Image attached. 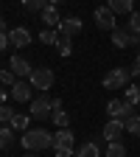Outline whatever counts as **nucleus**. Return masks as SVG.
I'll list each match as a JSON object with an SVG mask.
<instances>
[{
  "mask_svg": "<svg viewBox=\"0 0 140 157\" xmlns=\"http://www.w3.org/2000/svg\"><path fill=\"white\" fill-rule=\"evenodd\" d=\"M23 146L28 151H45L53 146V135L48 129H28V132H23Z\"/></svg>",
  "mask_w": 140,
  "mask_h": 157,
  "instance_id": "f257e3e1",
  "label": "nucleus"
},
{
  "mask_svg": "<svg viewBox=\"0 0 140 157\" xmlns=\"http://www.w3.org/2000/svg\"><path fill=\"white\" fill-rule=\"evenodd\" d=\"M53 70L51 67H34L31 70V76H28V82H31V87L34 90H42V93H48L51 87H53Z\"/></svg>",
  "mask_w": 140,
  "mask_h": 157,
  "instance_id": "f03ea898",
  "label": "nucleus"
},
{
  "mask_svg": "<svg viewBox=\"0 0 140 157\" xmlns=\"http://www.w3.org/2000/svg\"><path fill=\"white\" fill-rule=\"evenodd\" d=\"M132 84V76H129V70H123V67H112L107 76H104V87L107 90H126Z\"/></svg>",
  "mask_w": 140,
  "mask_h": 157,
  "instance_id": "7ed1b4c3",
  "label": "nucleus"
},
{
  "mask_svg": "<svg viewBox=\"0 0 140 157\" xmlns=\"http://www.w3.org/2000/svg\"><path fill=\"white\" fill-rule=\"evenodd\" d=\"M31 115L36 118V121H45L48 115H53V98H51V93H42L39 98L31 101Z\"/></svg>",
  "mask_w": 140,
  "mask_h": 157,
  "instance_id": "20e7f679",
  "label": "nucleus"
},
{
  "mask_svg": "<svg viewBox=\"0 0 140 157\" xmlns=\"http://www.w3.org/2000/svg\"><path fill=\"white\" fill-rule=\"evenodd\" d=\"M53 149H56V157H70L73 154V132L70 129H59L53 135Z\"/></svg>",
  "mask_w": 140,
  "mask_h": 157,
  "instance_id": "39448f33",
  "label": "nucleus"
},
{
  "mask_svg": "<svg viewBox=\"0 0 140 157\" xmlns=\"http://www.w3.org/2000/svg\"><path fill=\"white\" fill-rule=\"evenodd\" d=\"M112 45H115V48H129V45H140V36H137V34H132L126 25H118V28L112 31Z\"/></svg>",
  "mask_w": 140,
  "mask_h": 157,
  "instance_id": "423d86ee",
  "label": "nucleus"
},
{
  "mask_svg": "<svg viewBox=\"0 0 140 157\" xmlns=\"http://www.w3.org/2000/svg\"><path fill=\"white\" fill-rule=\"evenodd\" d=\"M95 25L101 28V31H115L118 28V23H115V11L109 9V6H98L95 9Z\"/></svg>",
  "mask_w": 140,
  "mask_h": 157,
  "instance_id": "0eeeda50",
  "label": "nucleus"
},
{
  "mask_svg": "<svg viewBox=\"0 0 140 157\" xmlns=\"http://www.w3.org/2000/svg\"><path fill=\"white\" fill-rule=\"evenodd\" d=\"M134 107L129 101H121V98H112V101L107 104V115L109 118H132Z\"/></svg>",
  "mask_w": 140,
  "mask_h": 157,
  "instance_id": "6e6552de",
  "label": "nucleus"
},
{
  "mask_svg": "<svg viewBox=\"0 0 140 157\" xmlns=\"http://www.w3.org/2000/svg\"><path fill=\"white\" fill-rule=\"evenodd\" d=\"M123 132H126V124L121 121V118H109V124L104 126V137L109 143H118L123 137Z\"/></svg>",
  "mask_w": 140,
  "mask_h": 157,
  "instance_id": "1a4fd4ad",
  "label": "nucleus"
},
{
  "mask_svg": "<svg viewBox=\"0 0 140 157\" xmlns=\"http://www.w3.org/2000/svg\"><path fill=\"white\" fill-rule=\"evenodd\" d=\"M9 42H11L14 48H28V45H31V31L23 28V25H20V28H11V31H9Z\"/></svg>",
  "mask_w": 140,
  "mask_h": 157,
  "instance_id": "9d476101",
  "label": "nucleus"
},
{
  "mask_svg": "<svg viewBox=\"0 0 140 157\" xmlns=\"http://www.w3.org/2000/svg\"><path fill=\"white\" fill-rule=\"evenodd\" d=\"M31 82H23V78H17L11 84V98L14 101H31Z\"/></svg>",
  "mask_w": 140,
  "mask_h": 157,
  "instance_id": "9b49d317",
  "label": "nucleus"
},
{
  "mask_svg": "<svg viewBox=\"0 0 140 157\" xmlns=\"http://www.w3.org/2000/svg\"><path fill=\"white\" fill-rule=\"evenodd\" d=\"M9 67H11V73H14L17 78H23V76L28 78V76H31V70H34V67H31V62H28V59H23V56H11V65H9Z\"/></svg>",
  "mask_w": 140,
  "mask_h": 157,
  "instance_id": "f8f14e48",
  "label": "nucleus"
},
{
  "mask_svg": "<svg viewBox=\"0 0 140 157\" xmlns=\"http://www.w3.org/2000/svg\"><path fill=\"white\" fill-rule=\"evenodd\" d=\"M59 34H62V36H76V34H81V20H78V17H67V20H62Z\"/></svg>",
  "mask_w": 140,
  "mask_h": 157,
  "instance_id": "ddd939ff",
  "label": "nucleus"
},
{
  "mask_svg": "<svg viewBox=\"0 0 140 157\" xmlns=\"http://www.w3.org/2000/svg\"><path fill=\"white\" fill-rule=\"evenodd\" d=\"M115 14H132L134 11V0H109L107 3Z\"/></svg>",
  "mask_w": 140,
  "mask_h": 157,
  "instance_id": "4468645a",
  "label": "nucleus"
},
{
  "mask_svg": "<svg viewBox=\"0 0 140 157\" xmlns=\"http://www.w3.org/2000/svg\"><path fill=\"white\" fill-rule=\"evenodd\" d=\"M39 14H42V20H45V23H48L51 28H53V25H56V28H59V25H62V17H59V11H56V6H45V9H42V11H39Z\"/></svg>",
  "mask_w": 140,
  "mask_h": 157,
  "instance_id": "2eb2a0df",
  "label": "nucleus"
},
{
  "mask_svg": "<svg viewBox=\"0 0 140 157\" xmlns=\"http://www.w3.org/2000/svg\"><path fill=\"white\" fill-rule=\"evenodd\" d=\"M123 101H129L132 107H140V87L137 84H129L123 90Z\"/></svg>",
  "mask_w": 140,
  "mask_h": 157,
  "instance_id": "dca6fc26",
  "label": "nucleus"
},
{
  "mask_svg": "<svg viewBox=\"0 0 140 157\" xmlns=\"http://www.w3.org/2000/svg\"><path fill=\"white\" fill-rule=\"evenodd\" d=\"M51 118H53V124H56L59 129H70V115H67L65 109H53Z\"/></svg>",
  "mask_w": 140,
  "mask_h": 157,
  "instance_id": "f3484780",
  "label": "nucleus"
},
{
  "mask_svg": "<svg viewBox=\"0 0 140 157\" xmlns=\"http://www.w3.org/2000/svg\"><path fill=\"white\" fill-rule=\"evenodd\" d=\"M11 129H17V132H28V115H23V112H14V118H11V124H9Z\"/></svg>",
  "mask_w": 140,
  "mask_h": 157,
  "instance_id": "a211bd4d",
  "label": "nucleus"
},
{
  "mask_svg": "<svg viewBox=\"0 0 140 157\" xmlns=\"http://www.w3.org/2000/svg\"><path fill=\"white\" fill-rule=\"evenodd\" d=\"M45 6H51V0H23L25 11H42Z\"/></svg>",
  "mask_w": 140,
  "mask_h": 157,
  "instance_id": "6ab92c4d",
  "label": "nucleus"
},
{
  "mask_svg": "<svg viewBox=\"0 0 140 157\" xmlns=\"http://www.w3.org/2000/svg\"><path fill=\"white\" fill-rule=\"evenodd\" d=\"M126 132L129 135H134V137H140V115H132V118H126Z\"/></svg>",
  "mask_w": 140,
  "mask_h": 157,
  "instance_id": "aec40b11",
  "label": "nucleus"
},
{
  "mask_svg": "<svg viewBox=\"0 0 140 157\" xmlns=\"http://www.w3.org/2000/svg\"><path fill=\"white\" fill-rule=\"evenodd\" d=\"M39 42H45V45H56L59 42V34L53 28H45V31H39Z\"/></svg>",
  "mask_w": 140,
  "mask_h": 157,
  "instance_id": "412c9836",
  "label": "nucleus"
},
{
  "mask_svg": "<svg viewBox=\"0 0 140 157\" xmlns=\"http://www.w3.org/2000/svg\"><path fill=\"white\" fill-rule=\"evenodd\" d=\"M9 146H11V126L6 124V126H0V151Z\"/></svg>",
  "mask_w": 140,
  "mask_h": 157,
  "instance_id": "4be33fe9",
  "label": "nucleus"
},
{
  "mask_svg": "<svg viewBox=\"0 0 140 157\" xmlns=\"http://www.w3.org/2000/svg\"><path fill=\"white\" fill-rule=\"evenodd\" d=\"M76 157H101V154H98V146L90 140V143H84L81 149H78V154H76Z\"/></svg>",
  "mask_w": 140,
  "mask_h": 157,
  "instance_id": "5701e85b",
  "label": "nucleus"
},
{
  "mask_svg": "<svg viewBox=\"0 0 140 157\" xmlns=\"http://www.w3.org/2000/svg\"><path fill=\"white\" fill-rule=\"evenodd\" d=\"M56 51H59V56H70V36H62L59 34V42H56Z\"/></svg>",
  "mask_w": 140,
  "mask_h": 157,
  "instance_id": "b1692460",
  "label": "nucleus"
},
{
  "mask_svg": "<svg viewBox=\"0 0 140 157\" xmlns=\"http://www.w3.org/2000/svg\"><path fill=\"white\" fill-rule=\"evenodd\" d=\"M107 157H126V146L118 140V143H109V149H107Z\"/></svg>",
  "mask_w": 140,
  "mask_h": 157,
  "instance_id": "393cba45",
  "label": "nucleus"
},
{
  "mask_svg": "<svg viewBox=\"0 0 140 157\" xmlns=\"http://www.w3.org/2000/svg\"><path fill=\"white\" fill-rule=\"evenodd\" d=\"M126 28H129L132 34H137V36H140V11H132V14H129V23H126Z\"/></svg>",
  "mask_w": 140,
  "mask_h": 157,
  "instance_id": "a878e982",
  "label": "nucleus"
},
{
  "mask_svg": "<svg viewBox=\"0 0 140 157\" xmlns=\"http://www.w3.org/2000/svg\"><path fill=\"white\" fill-rule=\"evenodd\" d=\"M11 118H14V109L6 107V104H0V121H3V124H11Z\"/></svg>",
  "mask_w": 140,
  "mask_h": 157,
  "instance_id": "bb28decb",
  "label": "nucleus"
},
{
  "mask_svg": "<svg viewBox=\"0 0 140 157\" xmlns=\"http://www.w3.org/2000/svg\"><path fill=\"white\" fill-rule=\"evenodd\" d=\"M17 82V76L11 70H0V84H14Z\"/></svg>",
  "mask_w": 140,
  "mask_h": 157,
  "instance_id": "cd10ccee",
  "label": "nucleus"
},
{
  "mask_svg": "<svg viewBox=\"0 0 140 157\" xmlns=\"http://www.w3.org/2000/svg\"><path fill=\"white\" fill-rule=\"evenodd\" d=\"M11 42H9V31H0V51H6Z\"/></svg>",
  "mask_w": 140,
  "mask_h": 157,
  "instance_id": "c85d7f7f",
  "label": "nucleus"
},
{
  "mask_svg": "<svg viewBox=\"0 0 140 157\" xmlns=\"http://www.w3.org/2000/svg\"><path fill=\"white\" fill-rule=\"evenodd\" d=\"M3 101H6V90L0 87V104H3Z\"/></svg>",
  "mask_w": 140,
  "mask_h": 157,
  "instance_id": "c756f323",
  "label": "nucleus"
},
{
  "mask_svg": "<svg viewBox=\"0 0 140 157\" xmlns=\"http://www.w3.org/2000/svg\"><path fill=\"white\" fill-rule=\"evenodd\" d=\"M0 31H6V20H3V14H0Z\"/></svg>",
  "mask_w": 140,
  "mask_h": 157,
  "instance_id": "7c9ffc66",
  "label": "nucleus"
},
{
  "mask_svg": "<svg viewBox=\"0 0 140 157\" xmlns=\"http://www.w3.org/2000/svg\"><path fill=\"white\" fill-rule=\"evenodd\" d=\"M59 3H65V0H51V6H59Z\"/></svg>",
  "mask_w": 140,
  "mask_h": 157,
  "instance_id": "2f4dec72",
  "label": "nucleus"
},
{
  "mask_svg": "<svg viewBox=\"0 0 140 157\" xmlns=\"http://www.w3.org/2000/svg\"><path fill=\"white\" fill-rule=\"evenodd\" d=\"M134 65H137V67H140V51H137V59H134Z\"/></svg>",
  "mask_w": 140,
  "mask_h": 157,
  "instance_id": "473e14b6",
  "label": "nucleus"
},
{
  "mask_svg": "<svg viewBox=\"0 0 140 157\" xmlns=\"http://www.w3.org/2000/svg\"><path fill=\"white\" fill-rule=\"evenodd\" d=\"M25 157H36V151H28V154H25Z\"/></svg>",
  "mask_w": 140,
  "mask_h": 157,
  "instance_id": "72a5a7b5",
  "label": "nucleus"
},
{
  "mask_svg": "<svg viewBox=\"0 0 140 157\" xmlns=\"http://www.w3.org/2000/svg\"><path fill=\"white\" fill-rule=\"evenodd\" d=\"M0 70H3V67H0Z\"/></svg>",
  "mask_w": 140,
  "mask_h": 157,
  "instance_id": "f704fd0d",
  "label": "nucleus"
}]
</instances>
